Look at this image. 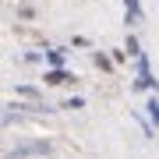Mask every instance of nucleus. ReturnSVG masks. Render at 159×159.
<instances>
[{"instance_id": "1", "label": "nucleus", "mask_w": 159, "mask_h": 159, "mask_svg": "<svg viewBox=\"0 0 159 159\" xmlns=\"http://www.w3.org/2000/svg\"><path fill=\"white\" fill-rule=\"evenodd\" d=\"M134 89H159V81L152 78V67H148V53L138 57V81H134Z\"/></svg>"}, {"instance_id": "2", "label": "nucleus", "mask_w": 159, "mask_h": 159, "mask_svg": "<svg viewBox=\"0 0 159 159\" xmlns=\"http://www.w3.org/2000/svg\"><path fill=\"white\" fill-rule=\"evenodd\" d=\"M43 81H46V85H64V81H78V78H74V74H67V71H60V67H53V71L43 74Z\"/></svg>"}, {"instance_id": "3", "label": "nucleus", "mask_w": 159, "mask_h": 159, "mask_svg": "<svg viewBox=\"0 0 159 159\" xmlns=\"http://www.w3.org/2000/svg\"><path fill=\"white\" fill-rule=\"evenodd\" d=\"M124 4H127V25H134L142 18V7H138V0H124Z\"/></svg>"}, {"instance_id": "4", "label": "nucleus", "mask_w": 159, "mask_h": 159, "mask_svg": "<svg viewBox=\"0 0 159 159\" xmlns=\"http://www.w3.org/2000/svg\"><path fill=\"white\" fill-rule=\"evenodd\" d=\"M148 120H152V124H159V99H156V96L148 99Z\"/></svg>"}, {"instance_id": "5", "label": "nucleus", "mask_w": 159, "mask_h": 159, "mask_svg": "<svg viewBox=\"0 0 159 159\" xmlns=\"http://www.w3.org/2000/svg\"><path fill=\"white\" fill-rule=\"evenodd\" d=\"M46 60H50L53 67H60V64H64V50H50V53H46Z\"/></svg>"}, {"instance_id": "6", "label": "nucleus", "mask_w": 159, "mask_h": 159, "mask_svg": "<svg viewBox=\"0 0 159 159\" xmlns=\"http://www.w3.org/2000/svg\"><path fill=\"white\" fill-rule=\"evenodd\" d=\"M127 57H142V50H138V39H134V35H127Z\"/></svg>"}, {"instance_id": "7", "label": "nucleus", "mask_w": 159, "mask_h": 159, "mask_svg": "<svg viewBox=\"0 0 159 159\" xmlns=\"http://www.w3.org/2000/svg\"><path fill=\"white\" fill-rule=\"evenodd\" d=\"M96 67H99V71H110L113 64H110V57H102V53H96Z\"/></svg>"}, {"instance_id": "8", "label": "nucleus", "mask_w": 159, "mask_h": 159, "mask_svg": "<svg viewBox=\"0 0 159 159\" xmlns=\"http://www.w3.org/2000/svg\"><path fill=\"white\" fill-rule=\"evenodd\" d=\"M81 106H85L81 99H67V102H64V110H81Z\"/></svg>"}]
</instances>
